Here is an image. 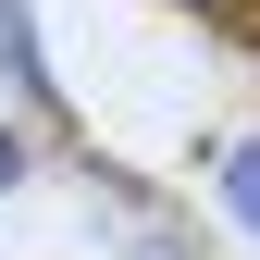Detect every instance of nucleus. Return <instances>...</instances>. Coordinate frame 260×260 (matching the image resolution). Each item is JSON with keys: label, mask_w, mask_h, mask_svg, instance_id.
<instances>
[{"label": "nucleus", "mask_w": 260, "mask_h": 260, "mask_svg": "<svg viewBox=\"0 0 260 260\" xmlns=\"http://www.w3.org/2000/svg\"><path fill=\"white\" fill-rule=\"evenodd\" d=\"M0 87H13L25 112H50V124H62V75H50V50H38V13H25V0H0Z\"/></svg>", "instance_id": "obj_1"}, {"label": "nucleus", "mask_w": 260, "mask_h": 260, "mask_svg": "<svg viewBox=\"0 0 260 260\" xmlns=\"http://www.w3.org/2000/svg\"><path fill=\"white\" fill-rule=\"evenodd\" d=\"M211 186H223V211L260 236V137H236V149H223V174H211Z\"/></svg>", "instance_id": "obj_2"}, {"label": "nucleus", "mask_w": 260, "mask_h": 260, "mask_svg": "<svg viewBox=\"0 0 260 260\" xmlns=\"http://www.w3.org/2000/svg\"><path fill=\"white\" fill-rule=\"evenodd\" d=\"M0 186H25V137H13V124H0Z\"/></svg>", "instance_id": "obj_3"}, {"label": "nucleus", "mask_w": 260, "mask_h": 260, "mask_svg": "<svg viewBox=\"0 0 260 260\" xmlns=\"http://www.w3.org/2000/svg\"><path fill=\"white\" fill-rule=\"evenodd\" d=\"M199 13H211V25H248V13H260V0H199Z\"/></svg>", "instance_id": "obj_4"}]
</instances>
